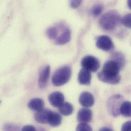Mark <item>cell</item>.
<instances>
[{"instance_id": "cell-20", "label": "cell", "mask_w": 131, "mask_h": 131, "mask_svg": "<svg viewBox=\"0 0 131 131\" xmlns=\"http://www.w3.org/2000/svg\"><path fill=\"white\" fill-rule=\"evenodd\" d=\"M103 10V7L102 5L100 4H97L92 8L91 14L94 16H97L99 15Z\"/></svg>"}, {"instance_id": "cell-6", "label": "cell", "mask_w": 131, "mask_h": 131, "mask_svg": "<svg viewBox=\"0 0 131 131\" xmlns=\"http://www.w3.org/2000/svg\"><path fill=\"white\" fill-rule=\"evenodd\" d=\"M122 97L120 95H115L110 99L108 103V108L109 111L111 115L116 116L119 114V109L122 104H121Z\"/></svg>"}, {"instance_id": "cell-14", "label": "cell", "mask_w": 131, "mask_h": 131, "mask_svg": "<svg viewBox=\"0 0 131 131\" xmlns=\"http://www.w3.org/2000/svg\"><path fill=\"white\" fill-rule=\"evenodd\" d=\"M44 101L39 98H34L31 100L28 104V107L32 111L38 112L44 108Z\"/></svg>"}, {"instance_id": "cell-9", "label": "cell", "mask_w": 131, "mask_h": 131, "mask_svg": "<svg viewBox=\"0 0 131 131\" xmlns=\"http://www.w3.org/2000/svg\"><path fill=\"white\" fill-rule=\"evenodd\" d=\"M51 67L48 66L43 68L39 73L38 78V85L41 88L45 87L48 82L50 75Z\"/></svg>"}, {"instance_id": "cell-21", "label": "cell", "mask_w": 131, "mask_h": 131, "mask_svg": "<svg viewBox=\"0 0 131 131\" xmlns=\"http://www.w3.org/2000/svg\"><path fill=\"white\" fill-rule=\"evenodd\" d=\"M122 24L129 28H131V13L125 15L122 19Z\"/></svg>"}, {"instance_id": "cell-11", "label": "cell", "mask_w": 131, "mask_h": 131, "mask_svg": "<svg viewBox=\"0 0 131 131\" xmlns=\"http://www.w3.org/2000/svg\"><path fill=\"white\" fill-rule=\"evenodd\" d=\"M92 117V111L87 108L80 109L77 115V119L80 123H88L91 121Z\"/></svg>"}, {"instance_id": "cell-18", "label": "cell", "mask_w": 131, "mask_h": 131, "mask_svg": "<svg viewBox=\"0 0 131 131\" xmlns=\"http://www.w3.org/2000/svg\"><path fill=\"white\" fill-rule=\"evenodd\" d=\"M58 30L57 28L52 27L48 29L47 31V34L49 38L51 39H56L58 35Z\"/></svg>"}, {"instance_id": "cell-16", "label": "cell", "mask_w": 131, "mask_h": 131, "mask_svg": "<svg viewBox=\"0 0 131 131\" xmlns=\"http://www.w3.org/2000/svg\"><path fill=\"white\" fill-rule=\"evenodd\" d=\"M119 113L124 116L131 117V102L125 101L123 102L119 109Z\"/></svg>"}, {"instance_id": "cell-5", "label": "cell", "mask_w": 131, "mask_h": 131, "mask_svg": "<svg viewBox=\"0 0 131 131\" xmlns=\"http://www.w3.org/2000/svg\"><path fill=\"white\" fill-rule=\"evenodd\" d=\"M96 47L104 51H110L114 49V44L110 37L106 35L99 36L96 42Z\"/></svg>"}, {"instance_id": "cell-7", "label": "cell", "mask_w": 131, "mask_h": 131, "mask_svg": "<svg viewBox=\"0 0 131 131\" xmlns=\"http://www.w3.org/2000/svg\"><path fill=\"white\" fill-rule=\"evenodd\" d=\"M48 99L52 106L56 108H59L64 103V96L61 92L55 91L49 95Z\"/></svg>"}, {"instance_id": "cell-1", "label": "cell", "mask_w": 131, "mask_h": 131, "mask_svg": "<svg viewBox=\"0 0 131 131\" xmlns=\"http://www.w3.org/2000/svg\"><path fill=\"white\" fill-rule=\"evenodd\" d=\"M122 68L116 61L113 59L108 60L104 64L103 70L98 73V78L102 82L108 84H118L121 79L119 73Z\"/></svg>"}, {"instance_id": "cell-3", "label": "cell", "mask_w": 131, "mask_h": 131, "mask_svg": "<svg viewBox=\"0 0 131 131\" xmlns=\"http://www.w3.org/2000/svg\"><path fill=\"white\" fill-rule=\"evenodd\" d=\"M71 69L69 66H64L56 70L52 81L55 86H61L66 84L71 76Z\"/></svg>"}, {"instance_id": "cell-19", "label": "cell", "mask_w": 131, "mask_h": 131, "mask_svg": "<svg viewBox=\"0 0 131 131\" xmlns=\"http://www.w3.org/2000/svg\"><path fill=\"white\" fill-rule=\"evenodd\" d=\"M112 59L116 61L117 63H118L119 65L122 66V67H123V66L125 65V58L123 56V55L120 53H116L114 54L112 56Z\"/></svg>"}, {"instance_id": "cell-17", "label": "cell", "mask_w": 131, "mask_h": 131, "mask_svg": "<svg viewBox=\"0 0 131 131\" xmlns=\"http://www.w3.org/2000/svg\"><path fill=\"white\" fill-rule=\"evenodd\" d=\"M59 111L62 115L69 116L73 113V108L71 104L64 102L59 107Z\"/></svg>"}, {"instance_id": "cell-2", "label": "cell", "mask_w": 131, "mask_h": 131, "mask_svg": "<svg viewBox=\"0 0 131 131\" xmlns=\"http://www.w3.org/2000/svg\"><path fill=\"white\" fill-rule=\"evenodd\" d=\"M121 20L118 13L114 10H111L103 14L100 19V25L101 28L107 31L114 30Z\"/></svg>"}, {"instance_id": "cell-25", "label": "cell", "mask_w": 131, "mask_h": 131, "mask_svg": "<svg viewBox=\"0 0 131 131\" xmlns=\"http://www.w3.org/2000/svg\"><path fill=\"white\" fill-rule=\"evenodd\" d=\"M21 130L23 131H36V129L33 126L27 125L24 126Z\"/></svg>"}, {"instance_id": "cell-12", "label": "cell", "mask_w": 131, "mask_h": 131, "mask_svg": "<svg viewBox=\"0 0 131 131\" xmlns=\"http://www.w3.org/2000/svg\"><path fill=\"white\" fill-rule=\"evenodd\" d=\"M51 111V110L48 109H43L36 113L34 116V119L39 124H45L48 123L49 117Z\"/></svg>"}, {"instance_id": "cell-10", "label": "cell", "mask_w": 131, "mask_h": 131, "mask_svg": "<svg viewBox=\"0 0 131 131\" xmlns=\"http://www.w3.org/2000/svg\"><path fill=\"white\" fill-rule=\"evenodd\" d=\"M78 80L81 85H89L91 83V74L89 70L83 68L79 72Z\"/></svg>"}, {"instance_id": "cell-24", "label": "cell", "mask_w": 131, "mask_h": 131, "mask_svg": "<svg viewBox=\"0 0 131 131\" xmlns=\"http://www.w3.org/2000/svg\"><path fill=\"white\" fill-rule=\"evenodd\" d=\"M122 130L124 131H131V121H129L125 123L122 126Z\"/></svg>"}, {"instance_id": "cell-4", "label": "cell", "mask_w": 131, "mask_h": 131, "mask_svg": "<svg viewBox=\"0 0 131 131\" xmlns=\"http://www.w3.org/2000/svg\"><path fill=\"white\" fill-rule=\"evenodd\" d=\"M81 66L83 68L90 71L96 72L100 68V63L96 57L92 56H87L82 59Z\"/></svg>"}, {"instance_id": "cell-8", "label": "cell", "mask_w": 131, "mask_h": 131, "mask_svg": "<svg viewBox=\"0 0 131 131\" xmlns=\"http://www.w3.org/2000/svg\"><path fill=\"white\" fill-rule=\"evenodd\" d=\"M80 104L85 108L92 107L94 103V99L91 93L85 91L82 92L79 99Z\"/></svg>"}, {"instance_id": "cell-26", "label": "cell", "mask_w": 131, "mask_h": 131, "mask_svg": "<svg viewBox=\"0 0 131 131\" xmlns=\"http://www.w3.org/2000/svg\"><path fill=\"white\" fill-rule=\"evenodd\" d=\"M100 131H112V130L108 128H102L100 130Z\"/></svg>"}, {"instance_id": "cell-13", "label": "cell", "mask_w": 131, "mask_h": 131, "mask_svg": "<svg viewBox=\"0 0 131 131\" xmlns=\"http://www.w3.org/2000/svg\"><path fill=\"white\" fill-rule=\"evenodd\" d=\"M71 38V32L68 28H64L61 34L56 39V43L58 45H63L68 43Z\"/></svg>"}, {"instance_id": "cell-27", "label": "cell", "mask_w": 131, "mask_h": 131, "mask_svg": "<svg viewBox=\"0 0 131 131\" xmlns=\"http://www.w3.org/2000/svg\"><path fill=\"white\" fill-rule=\"evenodd\" d=\"M128 5L129 7L131 9V0H128Z\"/></svg>"}, {"instance_id": "cell-15", "label": "cell", "mask_w": 131, "mask_h": 131, "mask_svg": "<svg viewBox=\"0 0 131 131\" xmlns=\"http://www.w3.org/2000/svg\"><path fill=\"white\" fill-rule=\"evenodd\" d=\"M61 122L62 117L61 115L57 112L51 111L49 117L48 124L53 127H58L61 124Z\"/></svg>"}, {"instance_id": "cell-23", "label": "cell", "mask_w": 131, "mask_h": 131, "mask_svg": "<svg viewBox=\"0 0 131 131\" xmlns=\"http://www.w3.org/2000/svg\"><path fill=\"white\" fill-rule=\"evenodd\" d=\"M82 0H70V5L72 8H77L82 3Z\"/></svg>"}, {"instance_id": "cell-22", "label": "cell", "mask_w": 131, "mask_h": 131, "mask_svg": "<svg viewBox=\"0 0 131 131\" xmlns=\"http://www.w3.org/2000/svg\"><path fill=\"white\" fill-rule=\"evenodd\" d=\"M77 131H92V129L91 127L87 123H81L79 125H78Z\"/></svg>"}]
</instances>
